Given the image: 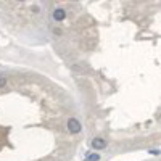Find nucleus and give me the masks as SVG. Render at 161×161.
Returning a JSON list of instances; mask_svg holds the SVG:
<instances>
[{"instance_id": "7ed1b4c3", "label": "nucleus", "mask_w": 161, "mask_h": 161, "mask_svg": "<svg viewBox=\"0 0 161 161\" xmlns=\"http://www.w3.org/2000/svg\"><path fill=\"white\" fill-rule=\"evenodd\" d=\"M65 18H66V11L63 10V8H55L53 10V20L60 23V21H63Z\"/></svg>"}, {"instance_id": "423d86ee", "label": "nucleus", "mask_w": 161, "mask_h": 161, "mask_svg": "<svg viewBox=\"0 0 161 161\" xmlns=\"http://www.w3.org/2000/svg\"><path fill=\"white\" fill-rule=\"evenodd\" d=\"M53 32H55L56 36H60V34H61V31H60V29H53Z\"/></svg>"}, {"instance_id": "20e7f679", "label": "nucleus", "mask_w": 161, "mask_h": 161, "mask_svg": "<svg viewBox=\"0 0 161 161\" xmlns=\"http://www.w3.org/2000/svg\"><path fill=\"white\" fill-rule=\"evenodd\" d=\"M98 159H100V155L98 153H92L87 156V161H98Z\"/></svg>"}, {"instance_id": "f03ea898", "label": "nucleus", "mask_w": 161, "mask_h": 161, "mask_svg": "<svg viewBox=\"0 0 161 161\" xmlns=\"http://www.w3.org/2000/svg\"><path fill=\"white\" fill-rule=\"evenodd\" d=\"M105 147H106V140L100 139V137H97V139L92 140V148H95V150H103Z\"/></svg>"}, {"instance_id": "f257e3e1", "label": "nucleus", "mask_w": 161, "mask_h": 161, "mask_svg": "<svg viewBox=\"0 0 161 161\" xmlns=\"http://www.w3.org/2000/svg\"><path fill=\"white\" fill-rule=\"evenodd\" d=\"M80 122L76 119V118H71V119L68 121V131L71 132V134H79L80 132Z\"/></svg>"}, {"instance_id": "39448f33", "label": "nucleus", "mask_w": 161, "mask_h": 161, "mask_svg": "<svg viewBox=\"0 0 161 161\" xmlns=\"http://www.w3.org/2000/svg\"><path fill=\"white\" fill-rule=\"evenodd\" d=\"M5 86H7V80L3 79L2 76H0V89H2V87H5Z\"/></svg>"}]
</instances>
